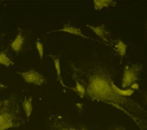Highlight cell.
Listing matches in <instances>:
<instances>
[{
    "mask_svg": "<svg viewBox=\"0 0 147 130\" xmlns=\"http://www.w3.org/2000/svg\"><path fill=\"white\" fill-rule=\"evenodd\" d=\"M53 31V32H55V31H63V32L68 33L69 34H74L76 36H78L82 37L84 38H87V39L89 38L88 37H87L86 36H85L84 34H83L82 33V32L80 29H78L75 26H70V25H64V27L63 28L57 30H54ZM53 31H52V32H53Z\"/></svg>",
    "mask_w": 147,
    "mask_h": 130,
    "instance_id": "6",
    "label": "cell"
},
{
    "mask_svg": "<svg viewBox=\"0 0 147 130\" xmlns=\"http://www.w3.org/2000/svg\"><path fill=\"white\" fill-rule=\"evenodd\" d=\"M18 73L28 84L41 86L45 81V77L44 75L33 69H30L22 72H19Z\"/></svg>",
    "mask_w": 147,
    "mask_h": 130,
    "instance_id": "4",
    "label": "cell"
},
{
    "mask_svg": "<svg viewBox=\"0 0 147 130\" xmlns=\"http://www.w3.org/2000/svg\"><path fill=\"white\" fill-rule=\"evenodd\" d=\"M113 82L102 76H96L90 80L86 94L94 100L102 101L122 109V107L136 109L138 105L131 100L118 94L113 88Z\"/></svg>",
    "mask_w": 147,
    "mask_h": 130,
    "instance_id": "1",
    "label": "cell"
},
{
    "mask_svg": "<svg viewBox=\"0 0 147 130\" xmlns=\"http://www.w3.org/2000/svg\"><path fill=\"white\" fill-rule=\"evenodd\" d=\"M23 109L26 116V120L29 121L30 116L33 111V104H32V97H25L24 100L22 102Z\"/></svg>",
    "mask_w": 147,
    "mask_h": 130,
    "instance_id": "8",
    "label": "cell"
},
{
    "mask_svg": "<svg viewBox=\"0 0 147 130\" xmlns=\"http://www.w3.org/2000/svg\"><path fill=\"white\" fill-rule=\"evenodd\" d=\"M77 104L79 105V106L76 105V107H77L78 108H79V109H82V104Z\"/></svg>",
    "mask_w": 147,
    "mask_h": 130,
    "instance_id": "19",
    "label": "cell"
},
{
    "mask_svg": "<svg viewBox=\"0 0 147 130\" xmlns=\"http://www.w3.org/2000/svg\"><path fill=\"white\" fill-rule=\"evenodd\" d=\"M140 70V66L136 64L125 66L122 82V86L123 88H127L136 82Z\"/></svg>",
    "mask_w": 147,
    "mask_h": 130,
    "instance_id": "3",
    "label": "cell"
},
{
    "mask_svg": "<svg viewBox=\"0 0 147 130\" xmlns=\"http://www.w3.org/2000/svg\"><path fill=\"white\" fill-rule=\"evenodd\" d=\"M0 64L6 67H10L14 65V63L7 53L5 51H2L0 52Z\"/></svg>",
    "mask_w": 147,
    "mask_h": 130,
    "instance_id": "12",
    "label": "cell"
},
{
    "mask_svg": "<svg viewBox=\"0 0 147 130\" xmlns=\"http://www.w3.org/2000/svg\"><path fill=\"white\" fill-rule=\"evenodd\" d=\"M115 49L118 53L121 56L123 57L126 54V49H127V45L121 40H118L115 44Z\"/></svg>",
    "mask_w": 147,
    "mask_h": 130,
    "instance_id": "13",
    "label": "cell"
},
{
    "mask_svg": "<svg viewBox=\"0 0 147 130\" xmlns=\"http://www.w3.org/2000/svg\"><path fill=\"white\" fill-rule=\"evenodd\" d=\"M114 130H122V129H119V128H116V129H115Z\"/></svg>",
    "mask_w": 147,
    "mask_h": 130,
    "instance_id": "20",
    "label": "cell"
},
{
    "mask_svg": "<svg viewBox=\"0 0 147 130\" xmlns=\"http://www.w3.org/2000/svg\"><path fill=\"white\" fill-rule=\"evenodd\" d=\"M113 88L114 90L120 96L126 97V96H130L132 95L134 93V90H131V89H121L119 88H118L115 85H114L113 83Z\"/></svg>",
    "mask_w": 147,
    "mask_h": 130,
    "instance_id": "14",
    "label": "cell"
},
{
    "mask_svg": "<svg viewBox=\"0 0 147 130\" xmlns=\"http://www.w3.org/2000/svg\"><path fill=\"white\" fill-rule=\"evenodd\" d=\"M36 46L38 51L40 58V59H42L44 56V46L40 39H37V40L36 41Z\"/></svg>",
    "mask_w": 147,
    "mask_h": 130,
    "instance_id": "16",
    "label": "cell"
},
{
    "mask_svg": "<svg viewBox=\"0 0 147 130\" xmlns=\"http://www.w3.org/2000/svg\"><path fill=\"white\" fill-rule=\"evenodd\" d=\"M51 57H52L53 62H54V65H55V68L56 71V73H57V79L59 81L60 83L61 84V85L65 88H68L64 83L63 78L61 77V66H60V58H59V57L57 56H51Z\"/></svg>",
    "mask_w": 147,
    "mask_h": 130,
    "instance_id": "9",
    "label": "cell"
},
{
    "mask_svg": "<svg viewBox=\"0 0 147 130\" xmlns=\"http://www.w3.org/2000/svg\"><path fill=\"white\" fill-rule=\"evenodd\" d=\"M71 90L76 92L81 98H83L85 94L86 93V90L84 87L80 84L79 82L77 81H76V85L75 87H72L71 88Z\"/></svg>",
    "mask_w": 147,
    "mask_h": 130,
    "instance_id": "15",
    "label": "cell"
},
{
    "mask_svg": "<svg viewBox=\"0 0 147 130\" xmlns=\"http://www.w3.org/2000/svg\"><path fill=\"white\" fill-rule=\"evenodd\" d=\"M94 8L95 10H101L104 7H107L110 6H115L116 2L111 0H95L94 1Z\"/></svg>",
    "mask_w": 147,
    "mask_h": 130,
    "instance_id": "11",
    "label": "cell"
},
{
    "mask_svg": "<svg viewBox=\"0 0 147 130\" xmlns=\"http://www.w3.org/2000/svg\"><path fill=\"white\" fill-rule=\"evenodd\" d=\"M25 123L16 96H10L0 100V130L18 128Z\"/></svg>",
    "mask_w": 147,
    "mask_h": 130,
    "instance_id": "2",
    "label": "cell"
},
{
    "mask_svg": "<svg viewBox=\"0 0 147 130\" xmlns=\"http://www.w3.org/2000/svg\"><path fill=\"white\" fill-rule=\"evenodd\" d=\"M7 87V86L2 82H0V89H6Z\"/></svg>",
    "mask_w": 147,
    "mask_h": 130,
    "instance_id": "18",
    "label": "cell"
},
{
    "mask_svg": "<svg viewBox=\"0 0 147 130\" xmlns=\"http://www.w3.org/2000/svg\"><path fill=\"white\" fill-rule=\"evenodd\" d=\"M24 41L25 38L22 35L21 30H20L17 36L10 44L11 48L15 52H20L22 49L23 45L24 44Z\"/></svg>",
    "mask_w": 147,
    "mask_h": 130,
    "instance_id": "5",
    "label": "cell"
},
{
    "mask_svg": "<svg viewBox=\"0 0 147 130\" xmlns=\"http://www.w3.org/2000/svg\"><path fill=\"white\" fill-rule=\"evenodd\" d=\"M52 130H87L85 128H77L67 124H62L57 121H55L52 124Z\"/></svg>",
    "mask_w": 147,
    "mask_h": 130,
    "instance_id": "10",
    "label": "cell"
},
{
    "mask_svg": "<svg viewBox=\"0 0 147 130\" xmlns=\"http://www.w3.org/2000/svg\"><path fill=\"white\" fill-rule=\"evenodd\" d=\"M87 26L90 28L92 31H93L98 37H99L103 41L105 42H109L107 40V32L106 31L105 29V26L103 25L94 26L92 25H87Z\"/></svg>",
    "mask_w": 147,
    "mask_h": 130,
    "instance_id": "7",
    "label": "cell"
},
{
    "mask_svg": "<svg viewBox=\"0 0 147 130\" xmlns=\"http://www.w3.org/2000/svg\"><path fill=\"white\" fill-rule=\"evenodd\" d=\"M130 89H131V90H137V89H138V88H139V85H138V84H137V83H136V82H134L133 84H132L131 85H130Z\"/></svg>",
    "mask_w": 147,
    "mask_h": 130,
    "instance_id": "17",
    "label": "cell"
}]
</instances>
